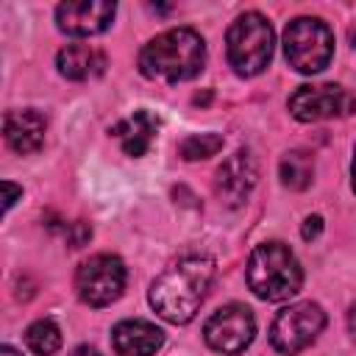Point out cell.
<instances>
[{
  "instance_id": "obj_1",
  "label": "cell",
  "mask_w": 356,
  "mask_h": 356,
  "mask_svg": "<svg viewBox=\"0 0 356 356\" xmlns=\"http://www.w3.org/2000/svg\"><path fill=\"white\" fill-rule=\"evenodd\" d=\"M214 278V259L203 253L181 256L150 286V306L170 323L181 325L195 317Z\"/></svg>"
},
{
  "instance_id": "obj_2",
  "label": "cell",
  "mask_w": 356,
  "mask_h": 356,
  "mask_svg": "<svg viewBox=\"0 0 356 356\" xmlns=\"http://www.w3.org/2000/svg\"><path fill=\"white\" fill-rule=\"evenodd\" d=\"M206 64V44L192 28H170L150 39L139 53V70L147 78L170 83L195 78Z\"/></svg>"
},
{
  "instance_id": "obj_3",
  "label": "cell",
  "mask_w": 356,
  "mask_h": 356,
  "mask_svg": "<svg viewBox=\"0 0 356 356\" xmlns=\"http://www.w3.org/2000/svg\"><path fill=\"white\" fill-rule=\"evenodd\" d=\"M248 286L261 300H286L303 284V270L295 253L284 242H264L259 245L245 267Z\"/></svg>"
},
{
  "instance_id": "obj_4",
  "label": "cell",
  "mask_w": 356,
  "mask_h": 356,
  "mask_svg": "<svg viewBox=\"0 0 356 356\" xmlns=\"http://www.w3.org/2000/svg\"><path fill=\"white\" fill-rule=\"evenodd\" d=\"M228 61L236 75H259L273 56V28L259 11H245L234 19L225 36Z\"/></svg>"
},
{
  "instance_id": "obj_5",
  "label": "cell",
  "mask_w": 356,
  "mask_h": 356,
  "mask_svg": "<svg viewBox=\"0 0 356 356\" xmlns=\"http://www.w3.org/2000/svg\"><path fill=\"white\" fill-rule=\"evenodd\" d=\"M284 53L289 67H295L298 72H320L334 56V33L317 17H298L284 31Z\"/></svg>"
},
{
  "instance_id": "obj_6",
  "label": "cell",
  "mask_w": 356,
  "mask_h": 356,
  "mask_svg": "<svg viewBox=\"0 0 356 356\" xmlns=\"http://www.w3.org/2000/svg\"><path fill=\"white\" fill-rule=\"evenodd\" d=\"M323 328H325V312L317 303L312 300L292 303L275 314L270 325V342L278 353L295 356L303 348H309L320 337Z\"/></svg>"
},
{
  "instance_id": "obj_7",
  "label": "cell",
  "mask_w": 356,
  "mask_h": 356,
  "mask_svg": "<svg viewBox=\"0 0 356 356\" xmlns=\"http://www.w3.org/2000/svg\"><path fill=\"white\" fill-rule=\"evenodd\" d=\"M78 298L89 306H108L125 289V264L111 253L86 259L75 273Z\"/></svg>"
},
{
  "instance_id": "obj_8",
  "label": "cell",
  "mask_w": 356,
  "mask_h": 356,
  "mask_svg": "<svg viewBox=\"0 0 356 356\" xmlns=\"http://www.w3.org/2000/svg\"><path fill=\"white\" fill-rule=\"evenodd\" d=\"M203 337L206 342L225 353V356H236L242 353L253 337H256V320H253V312L242 303H228L222 309H217L206 325H203Z\"/></svg>"
},
{
  "instance_id": "obj_9",
  "label": "cell",
  "mask_w": 356,
  "mask_h": 356,
  "mask_svg": "<svg viewBox=\"0 0 356 356\" xmlns=\"http://www.w3.org/2000/svg\"><path fill=\"white\" fill-rule=\"evenodd\" d=\"M289 111L300 122H317L331 117H345L356 111V97L339 83H317L298 86L289 97Z\"/></svg>"
},
{
  "instance_id": "obj_10",
  "label": "cell",
  "mask_w": 356,
  "mask_h": 356,
  "mask_svg": "<svg viewBox=\"0 0 356 356\" xmlns=\"http://www.w3.org/2000/svg\"><path fill=\"white\" fill-rule=\"evenodd\" d=\"M256 186V161L248 150H236L228 156L214 178V192L225 206H242Z\"/></svg>"
},
{
  "instance_id": "obj_11",
  "label": "cell",
  "mask_w": 356,
  "mask_h": 356,
  "mask_svg": "<svg viewBox=\"0 0 356 356\" xmlns=\"http://www.w3.org/2000/svg\"><path fill=\"white\" fill-rule=\"evenodd\" d=\"M56 19H58V28L72 36H95L111 25L114 3H106V0L61 3L56 8Z\"/></svg>"
},
{
  "instance_id": "obj_12",
  "label": "cell",
  "mask_w": 356,
  "mask_h": 356,
  "mask_svg": "<svg viewBox=\"0 0 356 356\" xmlns=\"http://www.w3.org/2000/svg\"><path fill=\"white\" fill-rule=\"evenodd\" d=\"M111 345L120 356H153L164 345V334L147 320H122L111 331Z\"/></svg>"
},
{
  "instance_id": "obj_13",
  "label": "cell",
  "mask_w": 356,
  "mask_h": 356,
  "mask_svg": "<svg viewBox=\"0 0 356 356\" xmlns=\"http://www.w3.org/2000/svg\"><path fill=\"white\" fill-rule=\"evenodd\" d=\"M3 131H6V142L11 145V150L25 156V153H33V150L42 147V142H44V117L33 108L8 111L6 122H3Z\"/></svg>"
},
{
  "instance_id": "obj_14",
  "label": "cell",
  "mask_w": 356,
  "mask_h": 356,
  "mask_svg": "<svg viewBox=\"0 0 356 356\" xmlns=\"http://www.w3.org/2000/svg\"><path fill=\"white\" fill-rule=\"evenodd\" d=\"M156 128H159V117H153L150 111L139 108V111H134L128 120L117 122V125L111 128V134L122 142V150H125L128 156H145L147 147L153 145Z\"/></svg>"
},
{
  "instance_id": "obj_15",
  "label": "cell",
  "mask_w": 356,
  "mask_h": 356,
  "mask_svg": "<svg viewBox=\"0 0 356 356\" xmlns=\"http://www.w3.org/2000/svg\"><path fill=\"white\" fill-rule=\"evenodd\" d=\"M58 72L70 81H86L89 75L103 70V56L95 53L89 44H67L64 50H58Z\"/></svg>"
},
{
  "instance_id": "obj_16",
  "label": "cell",
  "mask_w": 356,
  "mask_h": 356,
  "mask_svg": "<svg viewBox=\"0 0 356 356\" xmlns=\"http://www.w3.org/2000/svg\"><path fill=\"white\" fill-rule=\"evenodd\" d=\"M278 175H281V184L289 186V189H306L314 178V159L306 153V150H289L281 156V164H278Z\"/></svg>"
},
{
  "instance_id": "obj_17",
  "label": "cell",
  "mask_w": 356,
  "mask_h": 356,
  "mask_svg": "<svg viewBox=\"0 0 356 356\" xmlns=\"http://www.w3.org/2000/svg\"><path fill=\"white\" fill-rule=\"evenodd\" d=\"M25 342H28V348L33 353L50 356V353H56L61 348V331H58V325L53 320H36V323L28 325Z\"/></svg>"
},
{
  "instance_id": "obj_18",
  "label": "cell",
  "mask_w": 356,
  "mask_h": 356,
  "mask_svg": "<svg viewBox=\"0 0 356 356\" xmlns=\"http://www.w3.org/2000/svg\"><path fill=\"white\" fill-rule=\"evenodd\" d=\"M220 150H222V136L220 134H192L178 145V156L186 159V161L209 159Z\"/></svg>"
},
{
  "instance_id": "obj_19",
  "label": "cell",
  "mask_w": 356,
  "mask_h": 356,
  "mask_svg": "<svg viewBox=\"0 0 356 356\" xmlns=\"http://www.w3.org/2000/svg\"><path fill=\"white\" fill-rule=\"evenodd\" d=\"M67 234H70V245H72V248H81V245L92 236V228H89L86 222H70V225H67Z\"/></svg>"
},
{
  "instance_id": "obj_20",
  "label": "cell",
  "mask_w": 356,
  "mask_h": 356,
  "mask_svg": "<svg viewBox=\"0 0 356 356\" xmlns=\"http://www.w3.org/2000/svg\"><path fill=\"white\" fill-rule=\"evenodd\" d=\"M320 231H323V220H320L317 214H312V217H306V220H303V228H300L303 239H317V236H320Z\"/></svg>"
},
{
  "instance_id": "obj_21",
  "label": "cell",
  "mask_w": 356,
  "mask_h": 356,
  "mask_svg": "<svg viewBox=\"0 0 356 356\" xmlns=\"http://www.w3.org/2000/svg\"><path fill=\"white\" fill-rule=\"evenodd\" d=\"M3 192H6V197H3V209L8 211V209L14 206V200L22 195V189H19V186H14L11 181H3Z\"/></svg>"
},
{
  "instance_id": "obj_22",
  "label": "cell",
  "mask_w": 356,
  "mask_h": 356,
  "mask_svg": "<svg viewBox=\"0 0 356 356\" xmlns=\"http://www.w3.org/2000/svg\"><path fill=\"white\" fill-rule=\"evenodd\" d=\"M348 328H350V337H353V342H356V303H353L350 312H348Z\"/></svg>"
},
{
  "instance_id": "obj_23",
  "label": "cell",
  "mask_w": 356,
  "mask_h": 356,
  "mask_svg": "<svg viewBox=\"0 0 356 356\" xmlns=\"http://www.w3.org/2000/svg\"><path fill=\"white\" fill-rule=\"evenodd\" d=\"M70 356H100L95 348H89V345H81V348H75Z\"/></svg>"
},
{
  "instance_id": "obj_24",
  "label": "cell",
  "mask_w": 356,
  "mask_h": 356,
  "mask_svg": "<svg viewBox=\"0 0 356 356\" xmlns=\"http://www.w3.org/2000/svg\"><path fill=\"white\" fill-rule=\"evenodd\" d=\"M0 356H19V353H17L11 345H3V348H0Z\"/></svg>"
},
{
  "instance_id": "obj_25",
  "label": "cell",
  "mask_w": 356,
  "mask_h": 356,
  "mask_svg": "<svg viewBox=\"0 0 356 356\" xmlns=\"http://www.w3.org/2000/svg\"><path fill=\"white\" fill-rule=\"evenodd\" d=\"M350 178H353V189H356V153H353V167H350Z\"/></svg>"
},
{
  "instance_id": "obj_26",
  "label": "cell",
  "mask_w": 356,
  "mask_h": 356,
  "mask_svg": "<svg viewBox=\"0 0 356 356\" xmlns=\"http://www.w3.org/2000/svg\"><path fill=\"white\" fill-rule=\"evenodd\" d=\"M350 42L356 44V28H350Z\"/></svg>"
}]
</instances>
